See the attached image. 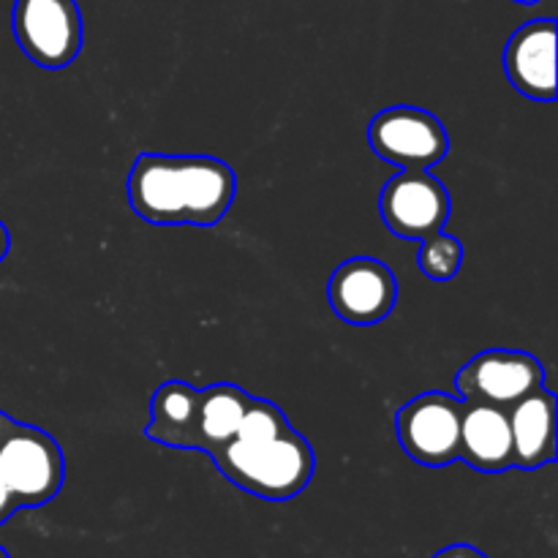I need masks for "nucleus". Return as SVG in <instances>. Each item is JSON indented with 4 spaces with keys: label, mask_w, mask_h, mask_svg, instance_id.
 Returning a JSON list of instances; mask_svg holds the SVG:
<instances>
[{
    "label": "nucleus",
    "mask_w": 558,
    "mask_h": 558,
    "mask_svg": "<svg viewBox=\"0 0 558 558\" xmlns=\"http://www.w3.org/2000/svg\"><path fill=\"white\" fill-rule=\"evenodd\" d=\"M292 430L287 414L281 412V407H276L272 401L265 398H251L248 407H245L243 420L238 425V434L234 439L240 441H267L276 439V436Z\"/></svg>",
    "instance_id": "nucleus-16"
},
{
    "label": "nucleus",
    "mask_w": 558,
    "mask_h": 558,
    "mask_svg": "<svg viewBox=\"0 0 558 558\" xmlns=\"http://www.w3.org/2000/svg\"><path fill=\"white\" fill-rule=\"evenodd\" d=\"M248 401V392L229 381H218L207 390H199V423H196L194 450L213 456L218 447L234 439Z\"/></svg>",
    "instance_id": "nucleus-14"
},
{
    "label": "nucleus",
    "mask_w": 558,
    "mask_h": 558,
    "mask_svg": "<svg viewBox=\"0 0 558 558\" xmlns=\"http://www.w3.org/2000/svg\"><path fill=\"white\" fill-rule=\"evenodd\" d=\"M434 558H488L483 550H477L474 545H450V548L439 550Z\"/></svg>",
    "instance_id": "nucleus-18"
},
{
    "label": "nucleus",
    "mask_w": 558,
    "mask_h": 558,
    "mask_svg": "<svg viewBox=\"0 0 558 558\" xmlns=\"http://www.w3.org/2000/svg\"><path fill=\"white\" fill-rule=\"evenodd\" d=\"M545 385V368L534 354L512 349H488L469 360L456 376L463 401L494 403L510 409Z\"/></svg>",
    "instance_id": "nucleus-8"
},
{
    "label": "nucleus",
    "mask_w": 558,
    "mask_h": 558,
    "mask_svg": "<svg viewBox=\"0 0 558 558\" xmlns=\"http://www.w3.org/2000/svg\"><path fill=\"white\" fill-rule=\"evenodd\" d=\"M518 3H537V0H518Z\"/></svg>",
    "instance_id": "nucleus-21"
},
{
    "label": "nucleus",
    "mask_w": 558,
    "mask_h": 558,
    "mask_svg": "<svg viewBox=\"0 0 558 558\" xmlns=\"http://www.w3.org/2000/svg\"><path fill=\"white\" fill-rule=\"evenodd\" d=\"M510 85L534 101L556 98V22L534 20L512 33L505 49Z\"/></svg>",
    "instance_id": "nucleus-10"
},
{
    "label": "nucleus",
    "mask_w": 558,
    "mask_h": 558,
    "mask_svg": "<svg viewBox=\"0 0 558 558\" xmlns=\"http://www.w3.org/2000/svg\"><path fill=\"white\" fill-rule=\"evenodd\" d=\"M234 194V169L213 156L142 153L129 172L131 207L156 227H216L232 207Z\"/></svg>",
    "instance_id": "nucleus-1"
},
{
    "label": "nucleus",
    "mask_w": 558,
    "mask_h": 558,
    "mask_svg": "<svg viewBox=\"0 0 558 558\" xmlns=\"http://www.w3.org/2000/svg\"><path fill=\"white\" fill-rule=\"evenodd\" d=\"M11 27L22 52L41 69H65L82 52L76 0H14Z\"/></svg>",
    "instance_id": "nucleus-4"
},
{
    "label": "nucleus",
    "mask_w": 558,
    "mask_h": 558,
    "mask_svg": "<svg viewBox=\"0 0 558 558\" xmlns=\"http://www.w3.org/2000/svg\"><path fill=\"white\" fill-rule=\"evenodd\" d=\"M0 558H11V556H9V550H5L3 545H0Z\"/></svg>",
    "instance_id": "nucleus-20"
},
{
    "label": "nucleus",
    "mask_w": 558,
    "mask_h": 558,
    "mask_svg": "<svg viewBox=\"0 0 558 558\" xmlns=\"http://www.w3.org/2000/svg\"><path fill=\"white\" fill-rule=\"evenodd\" d=\"M450 210L452 202L445 183L428 169H401L387 180L379 196L381 221L403 240H425L441 232Z\"/></svg>",
    "instance_id": "nucleus-7"
},
{
    "label": "nucleus",
    "mask_w": 558,
    "mask_h": 558,
    "mask_svg": "<svg viewBox=\"0 0 558 558\" xmlns=\"http://www.w3.org/2000/svg\"><path fill=\"white\" fill-rule=\"evenodd\" d=\"M420 270L430 278V281H452L463 265V245L461 240L452 234L436 232L430 238L420 240Z\"/></svg>",
    "instance_id": "nucleus-15"
},
{
    "label": "nucleus",
    "mask_w": 558,
    "mask_h": 558,
    "mask_svg": "<svg viewBox=\"0 0 558 558\" xmlns=\"http://www.w3.org/2000/svg\"><path fill=\"white\" fill-rule=\"evenodd\" d=\"M9 245H11L9 229H5V223L0 221V262H3L5 254H9Z\"/></svg>",
    "instance_id": "nucleus-19"
},
{
    "label": "nucleus",
    "mask_w": 558,
    "mask_h": 558,
    "mask_svg": "<svg viewBox=\"0 0 558 558\" xmlns=\"http://www.w3.org/2000/svg\"><path fill=\"white\" fill-rule=\"evenodd\" d=\"M16 510H20V505H16V499L11 496V490L5 488L3 477H0V526H3V523L9 521Z\"/></svg>",
    "instance_id": "nucleus-17"
},
{
    "label": "nucleus",
    "mask_w": 558,
    "mask_h": 558,
    "mask_svg": "<svg viewBox=\"0 0 558 558\" xmlns=\"http://www.w3.org/2000/svg\"><path fill=\"white\" fill-rule=\"evenodd\" d=\"M458 461L469 463L483 474L512 469V430L507 409L494 407V403L463 401Z\"/></svg>",
    "instance_id": "nucleus-12"
},
{
    "label": "nucleus",
    "mask_w": 558,
    "mask_h": 558,
    "mask_svg": "<svg viewBox=\"0 0 558 558\" xmlns=\"http://www.w3.org/2000/svg\"><path fill=\"white\" fill-rule=\"evenodd\" d=\"M327 298L341 322L371 327L392 314L398 300V281L390 267L371 256H354L332 270Z\"/></svg>",
    "instance_id": "nucleus-9"
},
{
    "label": "nucleus",
    "mask_w": 558,
    "mask_h": 558,
    "mask_svg": "<svg viewBox=\"0 0 558 558\" xmlns=\"http://www.w3.org/2000/svg\"><path fill=\"white\" fill-rule=\"evenodd\" d=\"M368 142L398 169H430L450 150V136L436 114L420 107H387L371 120Z\"/></svg>",
    "instance_id": "nucleus-6"
},
{
    "label": "nucleus",
    "mask_w": 558,
    "mask_h": 558,
    "mask_svg": "<svg viewBox=\"0 0 558 558\" xmlns=\"http://www.w3.org/2000/svg\"><path fill=\"white\" fill-rule=\"evenodd\" d=\"M210 458L229 483L265 501H289L300 496L316 469L308 439L294 428L267 441L229 439Z\"/></svg>",
    "instance_id": "nucleus-2"
},
{
    "label": "nucleus",
    "mask_w": 558,
    "mask_h": 558,
    "mask_svg": "<svg viewBox=\"0 0 558 558\" xmlns=\"http://www.w3.org/2000/svg\"><path fill=\"white\" fill-rule=\"evenodd\" d=\"M461 417L463 398L423 392L398 412V441L423 466H450L461 452Z\"/></svg>",
    "instance_id": "nucleus-5"
},
{
    "label": "nucleus",
    "mask_w": 558,
    "mask_h": 558,
    "mask_svg": "<svg viewBox=\"0 0 558 558\" xmlns=\"http://www.w3.org/2000/svg\"><path fill=\"white\" fill-rule=\"evenodd\" d=\"M0 477L20 510L44 507L63 488V450L47 430L0 412Z\"/></svg>",
    "instance_id": "nucleus-3"
},
{
    "label": "nucleus",
    "mask_w": 558,
    "mask_h": 558,
    "mask_svg": "<svg viewBox=\"0 0 558 558\" xmlns=\"http://www.w3.org/2000/svg\"><path fill=\"white\" fill-rule=\"evenodd\" d=\"M150 425L147 439L172 450H194L196 423H199V390L189 381H163L150 403Z\"/></svg>",
    "instance_id": "nucleus-13"
},
{
    "label": "nucleus",
    "mask_w": 558,
    "mask_h": 558,
    "mask_svg": "<svg viewBox=\"0 0 558 558\" xmlns=\"http://www.w3.org/2000/svg\"><path fill=\"white\" fill-rule=\"evenodd\" d=\"M556 412L558 401L545 385L507 409L512 430V466L532 472L556 461Z\"/></svg>",
    "instance_id": "nucleus-11"
}]
</instances>
